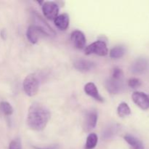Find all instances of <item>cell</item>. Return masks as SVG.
<instances>
[{"mask_svg":"<svg viewBox=\"0 0 149 149\" xmlns=\"http://www.w3.org/2000/svg\"><path fill=\"white\" fill-rule=\"evenodd\" d=\"M42 12L47 19L49 20H54L58 16L59 7L54 1H46L42 4Z\"/></svg>","mask_w":149,"mask_h":149,"instance_id":"cell-5","label":"cell"},{"mask_svg":"<svg viewBox=\"0 0 149 149\" xmlns=\"http://www.w3.org/2000/svg\"><path fill=\"white\" fill-rule=\"evenodd\" d=\"M97 122V113L96 111L91 110L86 113L84 119V128L85 132H90L95 129Z\"/></svg>","mask_w":149,"mask_h":149,"instance_id":"cell-6","label":"cell"},{"mask_svg":"<svg viewBox=\"0 0 149 149\" xmlns=\"http://www.w3.org/2000/svg\"><path fill=\"white\" fill-rule=\"evenodd\" d=\"M71 40L73 45L77 49H83L86 45V37L81 31H74L71 34Z\"/></svg>","mask_w":149,"mask_h":149,"instance_id":"cell-9","label":"cell"},{"mask_svg":"<svg viewBox=\"0 0 149 149\" xmlns=\"http://www.w3.org/2000/svg\"><path fill=\"white\" fill-rule=\"evenodd\" d=\"M55 26L61 31H65L69 26V16L66 13L59 15L53 20Z\"/></svg>","mask_w":149,"mask_h":149,"instance_id":"cell-12","label":"cell"},{"mask_svg":"<svg viewBox=\"0 0 149 149\" xmlns=\"http://www.w3.org/2000/svg\"><path fill=\"white\" fill-rule=\"evenodd\" d=\"M117 113L120 117H125L131 114V109L128 104L125 102H122L118 106Z\"/></svg>","mask_w":149,"mask_h":149,"instance_id":"cell-17","label":"cell"},{"mask_svg":"<svg viewBox=\"0 0 149 149\" xmlns=\"http://www.w3.org/2000/svg\"><path fill=\"white\" fill-rule=\"evenodd\" d=\"M23 87L26 95L29 97L36 95L39 90V81L36 76L33 74L26 76L23 80Z\"/></svg>","mask_w":149,"mask_h":149,"instance_id":"cell-2","label":"cell"},{"mask_svg":"<svg viewBox=\"0 0 149 149\" xmlns=\"http://www.w3.org/2000/svg\"><path fill=\"white\" fill-rule=\"evenodd\" d=\"M43 36H46L45 33L33 25L29 26V29H27V31H26V36H27L28 40L32 44L37 43L39 38Z\"/></svg>","mask_w":149,"mask_h":149,"instance_id":"cell-10","label":"cell"},{"mask_svg":"<svg viewBox=\"0 0 149 149\" xmlns=\"http://www.w3.org/2000/svg\"><path fill=\"white\" fill-rule=\"evenodd\" d=\"M111 77L116 79H123L124 73L122 70L119 68H115L112 72Z\"/></svg>","mask_w":149,"mask_h":149,"instance_id":"cell-20","label":"cell"},{"mask_svg":"<svg viewBox=\"0 0 149 149\" xmlns=\"http://www.w3.org/2000/svg\"><path fill=\"white\" fill-rule=\"evenodd\" d=\"M9 149H22L21 143L19 139H15L10 142Z\"/></svg>","mask_w":149,"mask_h":149,"instance_id":"cell-22","label":"cell"},{"mask_svg":"<svg viewBox=\"0 0 149 149\" xmlns=\"http://www.w3.org/2000/svg\"><path fill=\"white\" fill-rule=\"evenodd\" d=\"M74 68L80 71H89L93 69L95 66L94 63L87 60L79 59L74 63Z\"/></svg>","mask_w":149,"mask_h":149,"instance_id":"cell-13","label":"cell"},{"mask_svg":"<svg viewBox=\"0 0 149 149\" xmlns=\"http://www.w3.org/2000/svg\"><path fill=\"white\" fill-rule=\"evenodd\" d=\"M98 141L97 135L95 133H90L87 136V141H86L85 149H93L96 147Z\"/></svg>","mask_w":149,"mask_h":149,"instance_id":"cell-18","label":"cell"},{"mask_svg":"<svg viewBox=\"0 0 149 149\" xmlns=\"http://www.w3.org/2000/svg\"><path fill=\"white\" fill-rule=\"evenodd\" d=\"M35 149H48V148H37V147H34Z\"/></svg>","mask_w":149,"mask_h":149,"instance_id":"cell-24","label":"cell"},{"mask_svg":"<svg viewBox=\"0 0 149 149\" xmlns=\"http://www.w3.org/2000/svg\"><path fill=\"white\" fill-rule=\"evenodd\" d=\"M84 52L87 55L95 54L99 56H106L109 53V49L107 45L103 41H96L87 46Z\"/></svg>","mask_w":149,"mask_h":149,"instance_id":"cell-3","label":"cell"},{"mask_svg":"<svg viewBox=\"0 0 149 149\" xmlns=\"http://www.w3.org/2000/svg\"><path fill=\"white\" fill-rule=\"evenodd\" d=\"M1 36L3 39H5L7 37V32H6L5 29H3L1 31Z\"/></svg>","mask_w":149,"mask_h":149,"instance_id":"cell-23","label":"cell"},{"mask_svg":"<svg viewBox=\"0 0 149 149\" xmlns=\"http://www.w3.org/2000/svg\"><path fill=\"white\" fill-rule=\"evenodd\" d=\"M132 99L134 103L142 110L149 109V95L143 92H135L132 95Z\"/></svg>","mask_w":149,"mask_h":149,"instance_id":"cell-7","label":"cell"},{"mask_svg":"<svg viewBox=\"0 0 149 149\" xmlns=\"http://www.w3.org/2000/svg\"><path fill=\"white\" fill-rule=\"evenodd\" d=\"M124 139L130 146V149H145L143 143L140 140L131 135H126Z\"/></svg>","mask_w":149,"mask_h":149,"instance_id":"cell-15","label":"cell"},{"mask_svg":"<svg viewBox=\"0 0 149 149\" xmlns=\"http://www.w3.org/2000/svg\"><path fill=\"white\" fill-rule=\"evenodd\" d=\"M0 110L6 116H10L13 113V108L7 101H2L0 103Z\"/></svg>","mask_w":149,"mask_h":149,"instance_id":"cell-19","label":"cell"},{"mask_svg":"<svg viewBox=\"0 0 149 149\" xmlns=\"http://www.w3.org/2000/svg\"><path fill=\"white\" fill-rule=\"evenodd\" d=\"M148 61L143 58L137 60L132 65V71L135 74H141L144 72L148 68Z\"/></svg>","mask_w":149,"mask_h":149,"instance_id":"cell-14","label":"cell"},{"mask_svg":"<svg viewBox=\"0 0 149 149\" xmlns=\"http://www.w3.org/2000/svg\"><path fill=\"white\" fill-rule=\"evenodd\" d=\"M50 116L47 108L39 103H33L28 111L27 125L33 130L42 131L46 127Z\"/></svg>","mask_w":149,"mask_h":149,"instance_id":"cell-1","label":"cell"},{"mask_svg":"<svg viewBox=\"0 0 149 149\" xmlns=\"http://www.w3.org/2000/svg\"><path fill=\"white\" fill-rule=\"evenodd\" d=\"M123 87V79H116L111 77L106 81V88L111 94H118Z\"/></svg>","mask_w":149,"mask_h":149,"instance_id":"cell-8","label":"cell"},{"mask_svg":"<svg viewBox=\"0 0 149 149\" xmlns=\"http://www.w3.org/2000/svg\"><path fill=\"white\" fill-rule=\"evenodd\" d=\"M125 53V48L122 46H117L112 48L109 52L110 58L113 59H119L122 58Z\"/></svg>","mask_w":149,"mask_h":149,"instance_id":"cell-16","label":"cell"},{"mask_svg":"<svg viewBox=\"0 0 149 149\" xmlns=\"http://www.w3.org/2000/svg\"><path fill=\"white\" fill-rule=\"evenodd\" d=\"M141 85V81L139 79L132 78L128 81V86L132 89H135L139 87Z\"/></svg>","mask_w":149,"mask_h":149,"instance_id":"cell-21","label":"cell"},{"mask_svg":"<svg viewBox=\"0 0 149 149\" xmlns=\"http://www.w3.org/2000/svg\"><path fill=\"white\" fill-rule=\"evenodd\" d=\"M84 93L87 95L90 96L95 100H97L99 102H103V98L102 96L100 95L99 93L98 90H97V87L95 84L93 82H88L85 84L84 87Z\"/></svg>","mask_w":149,"mask_h":149,"instance_id":"cell-11","label":"cell"},{"mask_svg":"<svg viewBox=\"0 0 149 149\" xmlns=\"http://www.w3.org/2000/svg\"><path fill=\"white\" fill-rule=\"evenodd\" d=\"M33 15V20L34 22V24L33 26H36L39 29H40L42 32L45 33L46 36H55V31L49 26L47 23L36 12L32 13Z\"/></svg>","mask_w":149,"mask_h":149,"instance_id":"cell-4","label":"cell"}]
</instances>
